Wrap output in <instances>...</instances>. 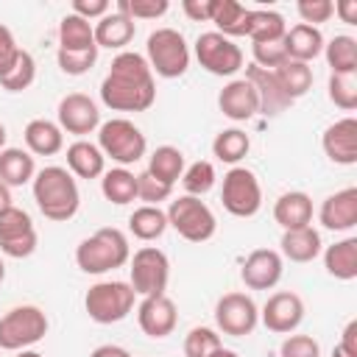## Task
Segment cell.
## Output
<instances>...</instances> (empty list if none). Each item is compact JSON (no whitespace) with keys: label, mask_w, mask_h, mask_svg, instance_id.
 <instances>
[{"label":"cell","mask_w":357,"mask_h":357,"mask_svg":"<svg viewBox=\"0 0 357 357\" xmlns=\"http://www.w3.org/2000/svg\"><path fill=\"white\" fill-rule=\"evenodd\" d=\"M100 100L114 112H145L156 100V81L145 56L123 50L112 59L106 78L100 81Z\"/></svg>","instance_id":"1"},{"label":"cell","mask_w":357,"mask_h":357,"mask_svg":"<svg viewBox=\"0 0 357 357\" xmlns=\"http://www.w3.org/2000/svg\"><path fill=\"white\" fill-rule=\"evenodd\" d=\"M31 187H33V201L47 220L64 223V220L75 218L78 204H81V192H78L75 176L67 167L47 165L42 170H36Z\"/></svg>","instance_id":"2"},{"label":"cell","mask_w":357,"mask_h":357,"mask_svg":"<svg viewBox=\"0 0 357 357\" xmlns=\"http://www.w3.org/2000/svg\"><path fill=\"white\" fill-rule=\"evenodd\" d=\"M128 259H131L128 237L114 226L98 229L95 234L84 237L78 243V248H75V265L84 273H92V276H100V273L114 271V268H123Z\"/></svg>","instance_id":"3"},{"label":"cell","mask_w":357,"mask_h":357,"mask_svg":"<svg viewBox=\"0 0 357 357\" xmlns=\"http://www.w3.org/2000/svg\"><path fill=\"white\" fill-rule=\"evenodd\" d=\"M145 61L159 78H181L190 67V45L176 28H156L145 42Z\"/></svg>","instance_id":"4"},{"label":"cell","mask_w":357,"mask_h":357,"mask_svg":"<svg viewBox=\"0 0 357 357\" xmlns=\"http://www.w3.org/2000/svg\"><path fill=\"white\" fill-rule=\"evenodd\" d=\"M98 148L106 159L117 162V167H128L145 156L148 139L131 120L112 117V120L100 123V128H98Z\"/></svg>","instance_id":"5"},{"label":"cell","mask_w":357,"mask_h":357,"mask_svg":"<svg viewBox=\"0 0 357 357\" xmlns=\"http://www.w3.org/2000/svg\"><path fill=\"white\" fill-rule=\"evenodd\" d=\"M47 315L36 304L11 307L0 315V351H22L47 335Z\"/></svg>","instance_id":"6"},{"label":"cell","mask_w":357,"mask_h":357,"mask_svg":"<svg viewBox=\"0 0 357 357\" xmlns=\"http://www.w3.org/2000/svg\"><path fill=\"white\" fill-rule=\"evenodd\" d=\"M165 215L167 226H173L178 237H184L187 243H206L218 231L215 212L195 195H178L176 201H170Z\"/></svg>","instance_id":"7"},{"label":"cell","mask_w":357,"mask_h":357,"mask_svg":"<svg viewBox=\"0 0 357 357\" xmlns=\"http://www.w3.org/2000/svg\"><path fill=\"white\" fill-rule=\"evenodd\" d=\"M137 293L128 282H95L84 296V310L95 324H117L134 310Z\"/></svg>","instance_id":"8"},{"label":"cell","mask_w":357,"mask_h":357,"mask_svg":"<svg viewBox=\"0 0 357 357\" xmlns=\"http://www.w3.org/2000/svg\"><path fill=\"white\" fill-rule=\"evenodd\" d=\"M128 284L137 296H162L170 282V259L156 245H142L128 259Z\"/></svg>","instance_id":"9"},{"label":"cell","mask_w":357,"mask_h":357,"mask_svg":"<svg viewBox=\"0 0 357 357\" xmlns=\"http://www.w3.org/2000/svg\"><path fill=\"white\" fill-rule=\"evenodd\" d=\"M220 201L223 209L234 218H254L262 209V187L254 170L234 165L226 176H223V187H220Z\"/></svg>","instance_id":"10"},{"label":"cell","mask_w":357,"mask_h":357,"mask_svg":"<svg viewBox=\"0 0 357 357\" xmlns=\"http://www.w3.org/2000/svg\"><path fill=\"white\" fill-rule=\"evenodd\" d=\"M195 59L209 75H220V78H229L243 67L240 45H234V39L218 31H206L195 39Z\"/></svg>","instance_id":"11"},{"label":"cell","mask_w":357,"mask_h":357,"mask_svg":"<svg viewBox=\"0 0 357 357\" xmlns=\"http://www.w3.org/2000/svg\"><path fill=\"white\" fill-rule=\"evenodd\" d=\"M259 324V307L248 293H226L215 304V326L223 335L231 337H245L257 329Z\"/></svg>","instance_id":"12"},{"label":"cell","mask_w":357,"mask_h":357,"mask_svg":"<svg viewBox=\"0 0 357 357\" xmlns=\"http://www.w3.org/2000/svg\"><path fill=\"white\" fill-rule=\"evenodd\" d=\"M36 229L33 220L25 209L20 206H8L6 212H0V251L11 259H22L31 257L36 251Z\"/></svg>","instance_id":"13"},{"label":"cell","mask_w":357,"mask_h":357,"mask_svg":"<svg viewBox=\"0 0 357 357\" xmlns=\"http://www.w3.org/2000/svg\"><path fill=\"white\" fill-rule=\"evenodd\" d=\"M259 321L265 324L268 332L276 335H293L301 321H304V301L298 293L293 290H279L273 296H268V301L259 310Z\"/></svg>","instance_id":"14"},{"label":"cell","mask_w":357,"mask_h":357,"mask_svg":"<svg viewBox=\"0 0 357 357\" xmlns=\"http://www.w3.org/2000/svg\"><path fill=\"white\" fill-rule=\"evenodd\" d=\"M56 117H59V128L67 131V134H75V137H86V134H92V131L100 128L98 103L89 95H84V92L64 95L59 100Z\"/></svg>","instance_id":"15"},{"label":"cell","mask_w":357,"mask_h":357,"mask_svg":"<svg viewBox=\"0 0 357 357\" xmlns=\"http://www.w3.org/2000/svg\"><path fill=\"white\" fill-rule=\"evenodd\" d=\"M137 324L148 337L162 340V337L173 335V329L178 324V310H176V304H173V298L167 293L145 296L139 301V307H137Z\"/></svg>","instance_id":"16"},{"label":"cell","mask_w":357,"mask_h":357,"mask_svg":"<svg viewBox=\"0 0 357 357\" xmlns=\"http://www.w3.org/2000/svg\"><path fill=\"white\" fill-rule=\"evenodd\" d=\"M284 273V259L279 251L273 248H257L245 257L243 268H240V279L248 290H271L279 284Z\"/></svg>","instance_id":"17"},{"label":"cell","mask_w":357,"mask_h":357,"mask_svg":"<svg viewBox=\"0 0 357 357\" xmlns=\"http://www.w3.org/2000/svg\"><path fill=\"white\" fill-rule=\"evenodd\" d=\"M321 148L329 162L335 165H357V120L340 117L321 134Z\"/></svg>","instance_id":"18"},{"label":"cell","mask_w":357,"mask_h":357,"mask_svg":"<svg viewBox=\"0 0 357 357\" xmlns=\"http://www.w3.org/2000/svg\"><path fill=\"white\" fill-rule=\"evenodd\" d=\"M318 223L329 231H351L357 226V187L326 195L318 209Z\"/></svg>","instance_id":"19"},{"label":"cell","mask_w":357,"mask_h":357,"mask_svg":"<svg viewBox=\"0 0 357 357\" xmlns=\"http://www.w3.org/2000/svg\"><path fill=\"white\" fill-rule=\"evenodd\" d=\"M243 78H245V81L254 86V92H257L259 114L276 117V114H282L284 109H290L293 100L282 92V86H279V81H276V75H273L271 70H262V67H257V64H248Z\"/></svg>","instance_id":"20"},{"label":"cell","mask_w":357,"mask_h":357,"mask_svg":"<svg viewBox=\"0 0 357 357\" xmlns=\"http://www.w3.org/2000/svg\"><path fill=\"white\" fill-rule=\"evenodd\" d=\"M218 109L223 112V117L234 120V123H245L259 112L257 103V92L245 78H231L220 95H218Z\"/></svg>","instance_id":"21"},{"label":"cell","mask_w":357,"mask_h":357,"mask_svg":"<svg viewBox=\"0 0 357 357\" xmlns=\"http://www.w3.org/2000/svg\"><path fill=\"white\" fill-rule=\"evenodd\" d=\"M92 28H95V45H98V50L106 47V50H120V53H123V47H126V45L134 39V33H137L134 20H131L128 14H120V11L103 14Z\"/></svg>","instance_id":"22"},{"label":"cell","mask_w":357,"mask_h":357,"mask_svg":"<svg viewBox=\"0 0 357 357\" xmlns=\"http://www.w3.org/2000/svg\"><path fill=\"white\" fill-rule=\"evenodd\" d=\"M273 220L282 226V231L310 226L312 223V198L301 190L282 192L273 204Z\"/></svg>","instance_id":"23"},{"label":"cell","mask_w":357,"mask_h":357,"mask_svg":"<svg viewBox=\"0 0 357 357\" xmlns=\"http://www.w3.org/2000/svg\"><path fill=\"white\" fill-rule=\"evenodd\" d=\"M324 42H326V39H324L321 28H315V25H304V22L287 28V33H284V39H282L287 59H293V61H304V64H310L312 59H318V56L324 53Z\"/></svg>","instance_id":"24"},{"label":"cell","mask_w":357,"mask_h":357,"mask_svg":"<svg viewBox=\"0 0 357 357\" xmlns=\"http://www.w3.org/2000/svg\"><path fill=\"white\" fill-rule=\"evenodd\" d=\"M321 245H324V243H321L318 229L301 226V229L282 231L279 254H282V259H290V262H312V259L321 254Z\"/></svg>","instance_id":"25"},{"label":"cell","mask_w":357,"mask_h":357,"mask_svg":"<svg viewBox=\"0 0 357 357\" xmlns=\"http://www.w3.org/2000/svg\"><path fill=\"white\" fill-rule=\"evenodd\" d=\"M22 137H25L28 153H36V156H56L64 148V131L59 128V123L45 120V117L31 120Z\"/></svg>","instance_id":"26"},{"label":"cell","mask_w":357,"mask_h":357,"mask_svg":"<svg viewBox=\"0 0 357 357\" xmlns=\"http://www.w3.org/2000/svg\"><path fill=\"white\" fill-rule=\"evenodd\" d=\"M67 170L78 178H98L106 173V156L100 153L95 142L75 139L67 148Z\"/></svg>","instance_id":"27"},{"label":"cell","mask_w":357,"mask_h":357,"mask_svg":"<svg viewBox=\"0 0 357 357\" xmlns=\"http://www.w3.org/2000/svg\"><path fill=\"white\" fill-rule=\"evenodd\" d=\"M324 268L340 282L357 279V237H343L324 251Z\"/></svg>","instance_id":"28"},{"label":"cell","mask_w":357,"mask_h":357,"mask_svg":"<svg viewBox=\"0 0 357 357\" xmlns=\"http://www.w3.org/2000/svg\"><path fill=\"white\" fill-rule=\"evenodd\" d=\"M248 11L243 3L237 0H212V17L209 22H215V31L234 39V36H245L248 33Z\"/></svg>","instance_id":"29"},{"label":"cell","mask_w":357,"mask_h":357,"mask_svg":"<svg viewBox=\"0 0 357 357\" xmlns=\"http://www.w3.org/2000/svg\"><path fill=\"white\" fill-rule=\"evenodd\" d=\"M36 176V162L28 151L22 148H3L0 151V181L6 187H22L33 181Z\"/></svg>","instance_id":"30"},{"label":"cell","mask_w":357,"mask_h":357,"mask_svg":"<svg viewBox=\"0 0 357 357\" xmlns=\"http://www.w3.org/2000/svg\"><path fill=\"white\" fill-rule=\"evenodd\" d=\"M287 33V22L279 11L273 8H251L248 11V39L251 45L259 42H282Z\"/></svg>","instance_id":"31"},{"label":"cell","mask_w":357,"mask_h":357,"mask_svg":"<svg viewBox=\"0 0 357 357\" xmlns=\"http://www.w3.org/2000/svg\"><path fill=\"white\" fill-rule=\"evenodd\" d=\"M326 64L335 75H357V39L349 33H337L324 42Z\"/></svg>","instance_id":"32"},{"label":"cell","mask_w":357,"mask_h":357,"mask_svg":"<svg viewBox=\"0 0 357 357\" xmlns=\"http://www.w3.org/2000/svg\"><path fill=\"white\" fill-rule=\"evenodd\" d=\"M271 73L276 75V81H279L282 92H284L290 100L304 98V95L312 89V81H315L312 67H310V64H304V61H293V59H287L284 64H279V67H276V70H271Z\"/></svg>","instance_id":"33"},{"label":"cell","mask_w":357,"mask_h":357,"mask_svg":"<svg viewBox=\"0 0 357 357\" xmlns=\"http://www.w3.org/2000/svg\"><path fill=\"white\" fill-rule=\"evenodd\" d=\"M59 47L61 50H86V47H98L95 45V28L89 20L78 17V14H64L59 22Z\"/></svg>","instance_id":"34"},{"label":"cell","mask_w":357,"mask_h":357,"mask_svg":"<svg viewBox=\"0 0 357 357\" xmlns=\"http://www.w3.org/2000/svg\"><path fill=\"white\" fill-rule=\"evenodd\" d=\"M100 192L109 204L126 206L137 198V176L128 167H112L100 176Z\"/></svg>","instance_id":"35"},{"label":"cell","mask_w":357,"mask_h":357,"mask_svg":"<svg viewBox=\"0 0 357 357\" xmlns=\"http://www.w3.org/2000/svg\"><path fill=\"white\" fill-rule=\"evenodd\" d=\"M167 229V215L165 209L159 206H137L131 215H128V231L142 240V243H151V240H159Z\"/></svg>","instance_id":"36"},{"label":"cell","mask_w":357,"mask_h":357,"mask_svg":"<svg viewBox=\"0 0 357 357\" xmlns=\"http://www.w3.org/2000/svg\"><path fill=\"white\" fill-rule=\"evenodd\" d=\"M148 173L165 184H176L184 173V153L176 145H159L151 156H148Z\"/></svg>","instance_id":"37"},{"label":"cell","mask_w":357,"mask_h":357,"mask_svg":"<svg viewBox=\"0 0 357 357\" xmlns=\"http://www.w3.org/2000/svg\"><path fill=\"white\" fill-rule=\"evenodd\" d=\"M248 151H251V137L243 128H223L212 139V153L226 165H237L240 159L248 156Z\"/></svg>","instance_id":"38"},{"label":"cell","mask_w":357,"mask_h":357,"mask_svg":"<svg viewBox=\"0 0 357 357\" xmlns=\"http://www.w3.org/2000/svg\"><path fill=\"white\" fill-rule=\"evenodd\" d=\"M215 181H218L215 165H212V162H206V159L192 162V165H190V167H184V173H181L184 195H195V198H201V195H206V192L215 187Z\"/></svg>","instance_id":"39"},{"label":"cell","mask_w":357,"mask_h":357,"mask_svg":"<svg viewBox=\"0 0 357 357\" xmlns=\"http://www.w3.org/2000/svg\"><path fill=\"white\" fill-rule=\"evenodd\" d=\"M33 78H36V61H33V56L28 50H20L14 67L6 75H0V86L6 92H22V89H28L33 84Z\"/></svg>","instance_id":"40"},{"label":"cell","mask_w":357,"mask_h":357,"mask_svg":"<svg viewBox=\"0 0 357 357\" xmlns=\"http://www.w3.org/2000/svg\"><path fill=\"white\" fill-rule=\"evenodd\" d=\"M326 95H329V100L337 109L354 112L357 109V78L354 75H335V73H329Z\"/></svg>","instance_id":"41"},{"label":"cell","mask_w":357,"mask_h":357,"mask_svg":"<svg viewBox=\"0 0 357 357\" xmlns=\"http://www.w3.org/2000/svg\"><path fill=\"white\" fill-rule=\"evenodd\" d=\"M220 335L212 326H192L184 337V357H209L215 349H220Z\"/></svg>","instance_id":"42"},{"label":"cell","mask_w":357,"mask_h":357,"mask_svg":"<svg viewBox=\"0 0 357 357\" xmlns=\"http://www.w3.org/2000/svg\"><path fill=\"white\" fill-rule=\"evenodd\" d=\"M56 61L61 67V73L67 75H84L95 67L98 61V47H86V50H61L56 53Z\"/></svg>","instance_id":"43"},{"label":"cell","mask_w":357,"mask_h":357,"mask_svg":"<svg viewBox=\"0 0 357 357\" xmlns=\"http://www.w3.org/2000/svg\"><path fill=\"white\" fill-rule=\"evenodd\" d=\"M173 195V187L153 178L148 170L137 173V201H142L145 206H159L162 201H167Z\"/></svg>","instance_id":"44"},{"label":"cell","mask_w":357,"mask_h":357,"mask_svg":"<svg viewBox=\"0 0 357 357\" xmlns=\"http://www.w3.org/2000/svg\"><path fill=\"white\" fill-rule=\"evenodd\" d=\"M296 11H298L304 25H315L318 28L321 22H329V17L335 14V3L332 0H298Z\"/></svg>","instance_id":"45"},{"label":"cell","mask_w":357,"mask_h":357,"mask_svg":"<svg viewBox=\"0 0 357 357\" xmlns=\"http://www.w3.org/2000/svg\"><path fill=\"white\" fill-rule=\"evenodd\" d=\"M279 357H321V346L312 335H287L279 346Z\"/></svg>","instance_id":"46"},{"label":"cell","mask_w":357,"mask_h":357,"mask_svg":"<svg viewBox=\"0 0 357 357\" xmlns=\"http://www.w3.org/2000/svg\"><path fill=\"white\" fill-rule=\"evenodd\" d=\"M251 53H254V61L257 67L262 70H276L279 64L287 61V53H284V45L282 42H259V45H251Z\"/></svg>","instance_id":"47"},{"label":"cell","mask_w":357,"mask_h":357,"mask_svg":"<svg viewBox=\"0 0 357 357\" xmlns=\"http://www.w3.org/2000/svg\"><path fill=\"white\" fill-rule=\"evenodd\" d=\"M170 3L167 0H126V14L131 20H156L167 14Z\"/></svg>","instance_id":"48"},{"label":"cell","mask_w":357,"mask_h":357,"mask_svg":"<svg viewBox=\"0 0 357 357\" xmlns=\"http://www.w3.org/2000/svg\"><path fill=\"white\" fill-rule=\"evenodd\" d=\"M20 50H22V47L17 45V39H14L11 28H6V25L0 22V75H6V73L14 67V61H17Z\"/></svg>","instance_id":"49"},{"label":"cell","mask_w":357,"mask_h":357,"mask_svg":"<svg viewBox=\"0 0 357 357\" xmlns=\"http://www.w3.org/2000/svg\"><path fill=\"white\" fill-rule=\"evenodd\" d=\"M109 11H112L109 0H73V14H78L84 20H100Z\"/></svg>","instance_id":"50"},{"label":"cell","mask_w":357,"mask_h":357,"mask_svg":"<svg viewBox=\"0 0 357 357\" xmlns=\"http://www.w3.org/2000/svg\"><path fill=\"white\" fill-rule=\"evenodd\" d=\"M181 11L195 22H209L212 17V0H184Z\"/></svg>","instance_id":"51"},{"label":"cell","mask_w":357,"mask_h":357,"mask_svg":"<svg viewBox=\"0 0 357 357\" xmlns=\"http://www.w3.org/2000/svg\"><path fill=\"white\" fill-rule=\"evenodd\" d=\"M337 346H340L346 354L357 357V321H349V324L343 326V335H340Z\"/></svg>","instance_id":"52"},{"label":"cell","mask_w":357,"mask_h":357,"mask_svg":"<svg viewBox=\"0 0 357 357\" xmlns=\"http://www.w3.org/2000/svg\"><path fill=\"white\" fill-rule=\"evenodd\" d=\"M335 14L340 17V22L357 25V0H337L335 3Z\"/></svg>","instance_id":"53"},{"label":"cell","mask_w":357,"mask_h":357,"mask_svg":"<svg viewBox=\"0 0 357 357\" xmlns=\"http://www.w3.org/2000/svg\"><path fill=\"white\" fill-rule=\"evenodd\" d=\"M89 357H131V351L128 349H123V346H114V343H106V346H98Z\"/></svg>","instance_id":"54"},{"label":"cell","mask_w":357,"mask_h":357,"mask_svg":"<svg viewBox=\"0 0 357 357\" xmlns=\"http://www.w3.org/2000/svg\"><path fill=\"white\" fill-rule=\"evenodd\" d=\"M11 201H14V198H11V187H6V184L0 181V212H6L8 206H14Z\"/></svg>","instance_id":"55"},{"label":"cell","mask_w":357,"mask_h":357,"mask_svg":"<svg viewBox=\"0 0 357 357\" xmlns=\"http://www.w3.org/2000/svg\"><path fill=\"white\" fill-rule=\"evenodd\" d=\"M209 357H240V354H237V351H231V349H223V346H220V349H215Z\"/></svg>","instance_id":"56"},{"label":"cell","mask_w":357,"mask_h":357,"mask_svg":"<svg viewBox=\"0 0 357 357\" xmlns=\"http://www.w3.org/2000/svg\"><path fill=\"white\" fill-rule=\"evenodd\" d=\"M17 357H45V354H39L33 349H22V351H17Z\"/></svg>","instance_id":"57"},{"label":"cell","mask_w":357,"mask_h":357,"mask_svg":"<svg viewBox=\"0 0 357 357\" xmlns=\"http://www.w3.org/2000/svg\"><path fill=\"white\" fill-rule=\"evenodd\" d=\"M332 357H351V354H346V351H343V349L335 343V349H332Z\"/></svg>","instance_id":"58"},{"label":"cell","mask_w":357,"mask_h":357,"mask_svg":"<svg viewBox=\"0 0 357 357\" xmlns=\"http://www.w3.org/2000/svg\"><path fill=\"white\" fill-rule=\"evenodd\" d=\"M6 137H8V134H6V126H3V123H0V151H3V148H6Z\"/></svg>","instance_id":"59"},{"label":"cell","mask_w":357,"mask_h":357,"mask_svg":"<svg viewBox=\"0 0 357 357\" xmlns=\"http://www.w3.org/2000/svg\"><path fill=\"white\" fill-rule=\"evenodd\" d=\"M3 279H6V262L0 259V284H3Z\"/></svg>","instance_id":"60"}]
</instances>
